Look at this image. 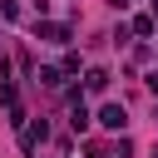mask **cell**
<instances>
[{"mask_svg": "<svg viewBox=\"0 0 158 158\" xmlns=\"http://www.w3.org/2000/svg\"><path fill=\"white\" fill-rule=\"evenodd\" d=\"M99 128H109V133H123V128H128V114H123V104H104V109H99Z\"/></svg>", "mask_w": 158, "mask_h": 158, "instance_id": "obj_1", "label": "cell"}, {"mask_svg": "<svg viewBox=\"0 0 158 158\" xmlns=\"http://www.w3.org/2000/svg\"><path fill=\"white\" fill-rule=\"evenodd\" d=\"M35 40H49V44H64V40H69V30H64V25H49V20H40V25H35Z\"/></svg>", "mask_w": 158, "mask_h": 158, "instance_id": "obj_2", "label": "cell"}, {"mask_svg": "<svg viewBox=\"0 0 158 158\" xmlns=\"http://www.w3.org/2000/svg\"><path fill=\"white\" fill-rule=\"evenodd\" d=\"M44 118H35V123H25V133H20V143H25V153H35V143H44Z\"/></svg>", "mask_w": 158, "mask_h": 158, "instance_id": "obj_3", "label": "cell"}, {"mask_svg": "<svg viewBox=\"0 0 158 158\" xmlns=\"http://www.w3.org/2000/svg\"><path fill=\"white\" fill-rule=\"evenodd\" d=\"M84 89H89V94H104V89H109V69H89V74H84Z\"/></svg>", "mask_w": 158, "mask_h": 158, "instance_id": "obj_4", "label": "cell"}, {"mask_svg": "<svg viewBox=\"0 0 158 158\" xmlns=\"http://www.w3.org/2000/svg\"><path fill=\"white\" fill-rule=\"evenodd\" d=\"M89 123H94V118H89V109H84L79 99H74V114H69V128H74V133H89Z\"/></svg>", "mask_w": 158, "mask_h": 158, "instance_id": "obj_5", "label": "cell"}, {"mask_svg": "<svg viewBox=\"0 0 158 158\" xmlns=\"http://www.w3.org/2000/svg\"><path fill=\"white\" fill-rule=\"evenodd\" d=\"M133 35H143V40L158 35V20H153V15H133Z\"/></svg>", "mask_w": 158, "mask_h": 158, "instance_id": "obj_6", "label": "cell"}, {"mask_svg": "<svg viewBox=\"0 0 158 158\" xmlns=\"http://www.w3.org/2000/svg\"><path fill=\"white\" fill-rule=\"evenodd\" d=\"M40 84H44V89H59V84H64V69L44 64V69H40Z\"/></svg>", "mask_w": 158, "mask_h": 158, "instance_id": "obj_7", "label": "cell"}, {"mask_svg": "<svg viewBox=\"0 0 158 158\" xmlns=\"http://www.w3.org/2000/svg\"><path fill=\"white\" fill-rule=\"evenodd\" d=\"M0 15H5V20H15V15H20V0H0Z\"/></svg>", "mask_w": 158, "mask_h": 158, "instance_id": "obj_8", "label": "cell"}, {"mask_svg": "<svg viewBox=\"0 0 158 158\" xmlns=\"http://www.w3.org/2000/svg\"><path fill=\"white\" fill-rule=\"evenodd\" d=\"M153 20H158V0H153Z\"/></svg>", "mask_w": 158, "mask_h": 158, "instance_id": "obj_9", "label": "cell"}, {"mask_svg": "<svg viewBox=\"0 0 158 158\" xmlns=\"http://www.w3.org/2000/svg\"><path fill=\"white\" fill-rule=\"evenodd\" d=\"M153 158H158V148H153Z\"/></svg>", "mask_w": 158, "mask_h": 158, "instance_id": "obj_10", "label": "cell"}]
</instances>
